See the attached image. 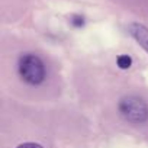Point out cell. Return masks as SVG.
I'll list each match as a JSON object with an SVG mask.
<instances>
[{"instance_id":"obj_1","label":"cell","mask_w":148,"mask_h":148,"mask_svg":"<svg viewBox=\"0 0 148 148\" xmlns=\"http://www.w3.org/2000/svg\"><path fill=\"white\" fill-rule=\"evenodd\" d=\"M19 74L28 84L38 86L45 79V65L39 57L25 54L19 60Z\"/></svg>"},{"instance_id":"obj_2","label":"cell","mask_w":148,"mask_h":148,"mask_svg":"<svg viewBox=\"0 0 148 148\" xmlns=\"http://www.w3.org/2000/svg\"><path fill=\"white\" fill-rule=\"evenodd\" d=\"M119 112L128 122L132 123H142L148 119V106L144 100L135 96L123 97L119 102Z\"/></svg>"},{"instance_id":"obj_3","label":"cell","mask_w":148,"mask_h":148,"mask_svg":"<svg viewBox=\"0 0 148 148\" xmlns=\"http://www.w3.org/2000/svg\"><path fill=\"white\" fill-rule=\"evenodd\" d=\"M129 31L132 34V36L141 44V47L148 52V29L144 25L139 23H132L129 26Z\"/></svg>"},{"instance_id":"obj_4","label":"cell","mask_w":148,"mask_h":148,"mask_svg":"<svg viewBox=\"0 0 148 148\" xmlns=\"http://www.w3.org/2000/svg\"><path fill=\"white\" fill-rule=\"evenodd\" d=\"M118 67L119 68H122V70H126V68H129L131 67V64H132V58L129 57V55H126V54H122V55H119L118 57Z\"/></svg>"},{"instance_id":"obj_5","label":"cell","mask_w":148,"mask_h":148,"mask_svg":"<svg viewBox=\"0 0 148 148\" xmlns=\"http://www.w3.org/2000/svg\"><path fill=\"white\" fill-rule=\"evenodd\" d=\"M71 23H73L74 26L80 28V26H83V23H84V19H83V16H80V15H74V16L71 18Z\"/></svg>"},{"instance_id":"obj_6","label":"cell","mask_w":148,"mask_h":148,"mask_svg":"<svg viewBox=\"0 0 148 148\" xmlns=\"http://www.w3.org/2000/svg\"><path fill=\"white\" fill-rule=\"evenodd\" d=\"M18 148H42V147L35 142H25V144H21Z\"/></svg>"}]
</instances>
